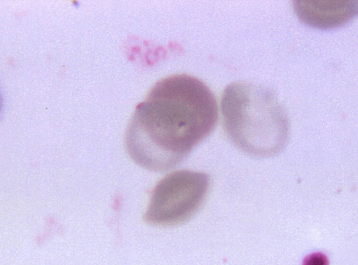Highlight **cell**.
<instances>
[{"label": "cell", "mask_w": 358, "mask_h": 265, "mask_svg": "<svg viewBox=\"0 0 358 265\" xmlns=\"http://www.w3.org/2000/svg\"><path fill=\"white\" fill-rule=\"evenodd\" d=\"M217 118L206 84L185 74L167 77L136 107L126 132L127 152L146 169L169 170L210 134Z\"/></svg>", "instance_id": "obj_1"}, {"label": "cell", "mask_w": 358, "mask_h": 265, "mask_svg": "<svg viewBox=\"0 0 358 265\" xmlns=\"http://www.w3.org/2000/svg\"><path fill=\"white\" fill-rule=\"evenodd\" d=\"M293 5L301 21L322 29L341 26L358 15V1H296Z\"/></svg>", "instance_id": "obj_4"}, {"label": "cell", "mask_w": 358, "mask_h": 265, "mask_svg": "<svg viewBox=\"0 0 358 265\" xmlns=\"http://www.w3.org/2000/svg\"><path fill=\"white\" fill-rule=\"evenodd\" d=\"M209 186V176L205 173L189 170L170 173L153 189L145 221L156 226L185 222L203 204Z\"/></svg>", "instance_id": "obj_3"}, {"label": "cell", "mask_w": 358, "mask_h": 265, "mask_svg": "<svg viewBox=\"0 0 358 265\" xmlns=\"http://www.w3.org/2000/svg\"><path fill=\"white\" fill-rule=\"evenodd\" d=\"M224 130L240 150L256 157L282 151L289 137V121L268 89L238 82L228 85L221 100Z\"/></svg>", "instance_id": "obj_2"}]
</instances>
